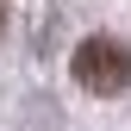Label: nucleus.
<instances>
[{"label": "nucleus", "instance_id": "obj_1", "mask_svg": "<svg viewBox=\"0 0 131 131\" xmlns=\"http://www.w3.org/2000/svg\"><path fill=\"white\" fill-rule=\"evenodd\" d=\"M69 75H75L88 94H125V88H131V44H119V38H88V44L75 50Z\"/></svg>", "mask_w": 131, "mask_h": 131}, {"label": "nucleus", "instance_id": "obj_2", "mask_svg": "<svg viewBox=\"0 0 131 131\" xmlns=\"http://www.w3.org/2000/svg\"><path fill=\"white\" fill-rule=\"evenodd\" d=\"M0 25H6V6H0Z\"/></svg>", "mask_w": 131, "mask_h": 131}]
</instances>
